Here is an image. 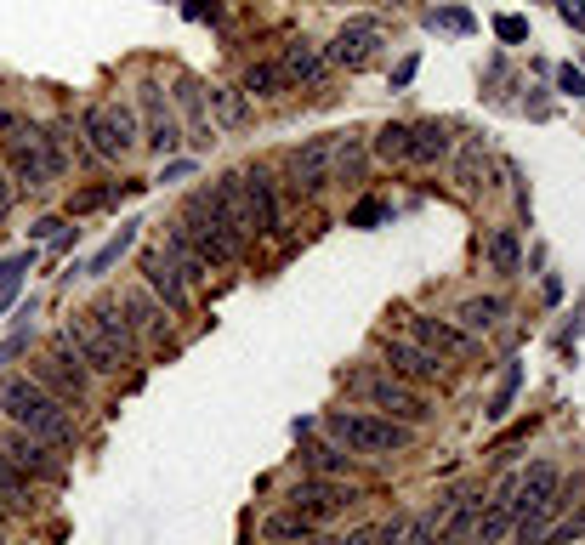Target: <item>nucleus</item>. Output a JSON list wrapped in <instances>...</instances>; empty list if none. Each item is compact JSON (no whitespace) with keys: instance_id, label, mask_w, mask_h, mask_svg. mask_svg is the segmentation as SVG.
I'll return each mask as SVG.
<instances>
[{"instance_id":"22","label":"nucleus","mask_w":585,"mask_h":545,"mask_svg":"<svg viewBox=\"0 0 585 545\" xmlns=\"http://www.w3.org/2000/svg\"><path fill=\"white\" fill-rule=\"evenodd\" d=\"M160 250H165V256H171V262H177V273H182V279L194 284V296H199V290H211V279H216L211 256H205V250H199L194 239H188V228H182L177 216L165 222V233H160Z\"/></svg>"},{"instance_id":"12","label":"nucleus","mask_w":585,"mask_h":545,"mask_svg":"<svg viewBox=\"0 0 585 545\" xmlns=\"http://www.w3.org/2000/svg\"><path fill=\"white\" fill-rule=\"evenodd\" d=\"M137 284H142V290H148L154 301H160L171 318H194V301H199L194 284L182 279L177 262H171L160 245H142V250H137Z\"/></svg>"},{"instance_id":"15","label":"nucleus","mask_w":585,"mask_h":545,"mask_svg":"<svg viewBox=\"0 0 585 545\" xmlns=\"http://www.w3.org/2000/svg\"><path fill=\"white\" fill-rule=\"evenodd\" d=\"M381 46H387L381 18H347L336 35L324 40V63H330V69L358 74V69H370V63H375V52H381Z\"/></svg>"},{"instance_id":"51","label":"nucleus","mask_w":585,"mask_h":545,"mask_svg":"<svg viewBox=\"0 0 585 545\" xmlns=\"http://www.w3.org/2000/svg\"><path fill=\"white\" fill-rule=\"evenodd\" d=\"M12 528H18V517H12L6 506H0V545H12Z\"/></svg>"},{"instance_id":"32","label":"nucleus","mask_w":585,"mask_h":545,"mask_svg":"<svg viewBox=\"0 0 585 545\" xmlns=\"http://www.w3.org/2000/svg\"><path fill=\"white\" fill-rule=\"evenodd\" d=\"M364 159H370V137L364 131H336V159H330V171L336 182H364Z\"/></svg>"},{"instance_id":"35","label":"nucleus","mask_w":585,"mask_h":545,"mask_svg":"<svg viewBox=\"0 0 585 545\" xmlns=\"http://www.w3.org/2000/svg\"><path fill=\"white\" fill-rule=\"evenodd\" d=\"M370 159L381 165H409V120H387L370 137Z\"/></svg>"},{"instance_id":"30","label":"nucleus","mask_w":585,"mask_h":545,"mask_svg":"<svg viewBox=\"0 0 585 545\" xmlns=\"http://www.w3.org/2000/svg\"><path fill=\"white\" fill-rule=\"evenodd\" d=\"M40 347V324H35V301H23L18 307V324H12V335L0 341V375L6 370H18L23 358Z\"/></svg>"},{"instance_id":"1","label":"nucleus","mask_w":585,"mask_h":545,"mask_svg":"<svg viewBox=\"0 0 585 545\" xmlns=\"http://www.w3.org/2000/svg\"><path fill=\"white\" fill-rule=\"evenodd\" d=\"M0 421L35 432V438H46L52 449H63V455H74L80 438H86V432H80V415H74L69 404H57L29 370H6L0 375Z\"/></svg>"},{"instance_id":"6","label":"nucleus","mask_w":585,"mask_h":545,"mask_svg":"<svg viewBox=\"0 0 585 545\" xmlns=\"http://www.w3.org/2000/svg\"><path fill=\"white\" fill-rule=\"evenodd\" d=\"M29 375H35L40 387L52 392L57 404H69L74 415L97 409V387H103V381H97V375H91L86 364H80V358H69L63 347H52L46 335H40V347L29 352Z\"/></svg>"},{"instance_id":"26","label":"nucleus","mask_w":585,"mask_h":545,"mask_svg":"<svg viewBox=\"0 0 585 545\" xmlns=\"http://www.w3.org/2000/svg\"><path fill=\"white\" fill-rule=\"evenodd\" d=\"M296 466H302V472H319V477H358V472H364V460H358V455H347V449H341V443H330V438L313 443V432L302 438Z\"/></svg>"},{"instance_id":"52","label":"nucleus","mask_w":585,"mask_h":545,"mask_svg":"<svg viewBox=\"0 0 585 545\" xmlns=\"http://www.w3.org/2000/svg\"><path fill=\"white\" fill-rule=\"evenodd\" d=\"M461 545H483V540H478V534H466V540H461Z\"/></svg>"},{"instance_id":"24","label":"nucleus","mask_w":585,"mask_h":545,"mask_svg":"<svg viewBox=\"0 0 585 545\" xmlns=\"http://www.w3.org/2000/svg\"><path fill=\"white\" fill-rule=\"evenodd\" d=\"M205 108H211V125L216 131H250L256 125V103H250L245 91H239V80H211L205 86Z\"/></svg>"},{"instance_id":"13","label":"nucleus","mask_w":585,"mask_h":545,"mask_svg":"<svg viewBox=\"0 0 585 545\" xmlns=\"http://www.w3.org/2000/svg\"><path fill=\"white\" fill-rule=\"evenodd\" d=\"M375 364H381L387 375H398V381H409V387H438V381H444V358L426 352L421 341H409L404 330L375 335Z\"/></svg>"},{"instance_id":"42","label":"nucleus","mask_w":585,"mask_h":545,"mask_svg":"<svg viewBox=\"0 0 585 545\" xmlns=\"http://www.w3.org/2000/svg\"><path fill=\"white\" fill-rule=\"evenodd\" d=\"M409 517H415V511H392L387 523H375V545H404V534H409Z\"/></svg>"},{"instance_id":"21","label":"nucleus","mask_w":585,"mask_h":545,"mask_svg":"<svg viewBox=\"0 0 585 545\" xmlns=\"http://www.w3.org/2000/svg\"><path fill=\"white\" fill-rule=\"evenodd\" d=\"M279 69L284 80H290V91H319L324 80H330V63H324V46L307 35H290L279 46Z\"/></svg>"},{"instance_id":"27","label":"nucleus","mask_w":585,"mask_h":545,"mask_svg":"<svg viewBox=\"0 0 585 545\" xmlns=\"http://www.w3.org/2000/svg\"><path fill=\"white\" fill-rule=\"evenodd\" d=\"M449 154H455V125L449 120L409 125V165H444Z\"/></svg>"},{"instance_id":"47","label":"nucleus","mask_w":585,"mask_h":545,"mask_svg":"<svg viewBox=\"0 0 585 545\" xmlns=\"http://www.w3.org/2000/svg\"><path fill=\"white\" fill-rule=\"evenodd\" d=\"M336 545H375V523H358L347 534H336Z\"/></svg>"},{"instance_id":"54","label":"nucleus","mask_w":585,"mask_h":545,"mask_svg":"<svg viewBox=\"0 0 585 545\" xmlns=\"http://www.w3.org/2000/svg\"><path fill=\"white\" fill-rule=\"evenodd\" d=\"M580 69H585V63H580Z\"/></svg>"},{"instance_id":"19","label":"nucleus","mask_w":585,"mask_h":545,"mask_svg":"<svg viewBox=\"0 0 585 545\" xmlns=\"http://www.w3.org/2000/svg\"><path fill=\"white\" fill-rule=\"evenodd\" d=\"M165 91H171V108H177V120H182V142L188 148H216V125H211V108H205V80L177 74Z\"/></svg>"},{"instance_id":"10","label":"nucleus","mask_w":585,"mask_h":545,"mask_svg":"<svg viewBox=\"0 0 585 545\" xmlns=\"http://www.w3.org/2000/svg\"><path fill=\"white\" fill-rule=\"evenodd\" d=\"M46 341H52V347H63L69 358H80V364H86V370L97 375V381H120V375L131 370L120 352H114V347L103 341V335H97V330L86 324V313H69L63 324H52V330H46Z\"/></svg>"},{"instance_id":"33","label":"nucleus","mask_w":585,"mask_h":545,"mask_svg":"<svg viewBox=\"0 0 585 545\" xmlns=\"http://www.w3.org/2000/svg\"><path fill=\"white\" fill-rule=\"evenodd\" d=\"M313 534H319V523H307L302 511H290V506L262 517V545H296V540H313Z\"/></svg>"},{"instance_id":"25","label":"nucleus","mask_w":585,"mask_h":545,"mask_svg":"<svg viewBox=\"0 0 585 545\" xmlns=\"http://www.w3.org/2000/svg\"><path fill=\"white\" fill-rule=\"evenodd\" d=\"M557 489H563V466H557V460H534L529 472H517L512 517H523V511H540Z\"/></svg>"},{"instance_id":"44","label":"nucleus","mask_w":585,"mask_h":545,"mask_svg":"<svg viewBox=\"0 0 585 545\" xmlns=\"http://www.w3.org/2000/svg\"><path fill=\"white\" fill-rule=\"evenodd\" d=\"M557 91H563V97H585V69H574V63H557Z\"/></svg>"},{"instance_id":"46","label":"nucleus","mask_w":585,"mask_h":545,"mask_svg":"<svg viewBox=\"0 0 585 545\" xmlns=\"http://www.w3.org/2000/svg\"><path fill=\"white\" fill-rule=\"evenodd\" d=\"M182 176H194V159H182V154H171L160 165V176H154V182H182Z\"/></svg>"},{"instance_id":"43","label":"nucleus","mask_w":585,"mask_h":545,"mask_svg":"<svg viewBox=\"0 0 585 545\" xmlns=\"http://www.w3.org/2000/svg\"><path fill=\"white\" fill-rule=\"evenodd\" d=\"M495 40H506V46H523V40H529V18H517V12H500V18H495Z\"/></svg>"},{"instance_id":"17","label":"nucleus","mask_w":585,"mask_h":545,"mask_svg":"<svg viewBox=\"0 0 585 545\" xmlns=\"http://www.w3.org/2000/svg\"><path fill=\"white\" fill-rule=\"evenodd\" d=\"M239 188L256 216V239H284V182L273 165H239Z\"/></svg>"},{"instance_id":"8","label":"nucleus","mask_w":585,"mask_h":545,"mask_svg":"<svg viewBox=\"0 0 585 545\" xmlns=\"http://www.w3.org/2000/svg\"><path fill=\"white\" fill-rule=\"evenodd\" d=\"M131 103H137V120H142V154H154V159L182 154V120H177V108H171L165 80L142 74L137 86H131Z\"/></svg>"},{"instance_id":"4","label":"nucleus","mask_w":585,"mask_h":545,"mask_svg":"<svg viewBox=\"0 0 585 545\" xmlns=\"http://www.w3.org/2000/svg\"><path fill=\"white\" fill-rule=\"evenodd\" d=\"M177 222L188 228V239H194L205 256H211V267L222 273V267H239L250 256V239L228 222V211H222V199H216V188L205 182V188H194V194L182 199Z\"/></svg>"},{"instance_id":"40","label":"nucleus","mask_w":585,"mask_h":545,"mask_svg":"<svg viewBox=\"0 0 585 545\" xmlns=\"http://www.w3.org/2000/svg\"><path fill=\"white\" fill-rule=\"evenodd\" d=\"M387 216H392V205H387V199H358V205H353V211H347V228H381V222H387Z\"/></svg>"},{"instance_id":"29","label":"nucleus","mask_w":585,"mask_h":545,"mask_svg":"<svg viewBox=\"0 0 585 545\" xmlns=\"http://www.w3.org/2000/svg\"><path fill=\"white\" fill-rule=\"evenodd\" d=\"M483 256H489V267H495L500 279H523V228H489V239H483Z\"/></svg>"},{"instance_id":"34","label":"nucleus","mask_w":585,"mask_h":545,"mask_svg":"<svg viewBox=\"0 0 585 545\" xmlns=\"http://www.w3.org/2000/svg\"><path fill=\"white\" fill-rule=\"evenodd\" d=\"M506 318V296H466L461 307H455V324H461L466 335H489Z\"/></svg>"},{"instance_id":"39","label":"nucleus","mask_w":585,"mask_h":545,"mask_svg":"<svg viewBox=\"0 0 585 545\" xmlns=\"http://www.w3.org/2000/svg\"><path fill=\"white\" fill-rule=\"evenodd\" d=\"M426 23H432V29H449V35H472V29H478V18H472L466 6H438V12H426Z\"/></svg>"},{"instance_id":"3","label":"nucleus","mask_w":585,"mask_h":545,"mask_svg":"<svg viewBox=\"0 0 585 545\" xmlns=\"http://www.w3.org/2000/svg\"><path fill=\"white\" fill-rule=\"evenodd\" d=\"M319 432L330 443H341L347 455L370 460V455H404V449H415V426L404 421H387V415H375V409H324L319 415Z\"/></svg>"},{"instance_id":"53","label":"nucleus","mask_w":585,"mask_h":545,"mask_svg":"<svg viewBox=\"0 0 585 545\" xmlns=\"http://www.w3.org/2000/svg\"><path fill=\"white\" fill-rule=\"evenodd\" d=\"M574 545H585V540H574Z\"/></svg>"},{"instance_id":"38","label":"nucleus","mask_w":585,"mask_h":545,"mask_svg":"<svg viewBox=\"0 0 585 545\" xmlns=\"http://www.w3.org/2000/svg\"><path fill=\"white\" fill-rule=\"evenodd\" d=\"M574 540H585V506H580V511L568 506L563 517H557V523H551L534 545H574Z\"/></svg>"},{"instance_id":"37","label":"nucleus","mask_w":585,"mask_h":545,"mask_svg":"<svg viewBox=\"0 0 585 545\" xmlns=\"http://www.w3.org/2000/svg\"><path fill=\"white\" fill-rule=\"evenodd\" d=\"M517 387H523V364H517V358H506V370H500V387H495V398H489V421H506V415H512Z\"/></svg>"},{"instance_id":"11","label":"nucleus","mask_w":585,"mask_h":545,"mask_svg":"<svg viewBox=\"0 0 585 545\" xmlns=\"http://www.w3.org/2000/svg\"><path fill=\"white\" fill-rule=\"evenodd\" d=\"M0 171L12 176L18 199H29V205L57 199V182H52V171H46V159H40L35 137H29V125H23L18 137H0Z\"/></svg>"},{"instance_id":"50","label":"nucleus","mask_w":585,"mask_h":545,"mask_svg":"<svg viewBox=\"0 0 585 545\" xmlns=\"http://www.w3.org/2000/svg\"><path fill=\"white\" fill-rule=\"evenodd\" d=\"M415 69H421V57H404V63L392 69V91H404L409 80H415Z\"/></svg>"},{"instance_id":"45","label":"nucleus","mask_w":585,"mask_h":545,"mask_svg":"<svg viewBox=\"0 0 585 545\" xmlns=\"http://www.w3.org/2000/svg\"><path fill=\"white\" fill-rule=\"evenodd\" d=\"M18 205H23V199H18V188H12V176L0 171V228H6L12 216H18Z\"/></svg>"},{"instance_id":"31","label":"nucleus","mask_w":585,"mask_h":545,"mask_svg":"<svg viewBox=\"0 0 585 545\" xmlns=\"http://www.w3.org/2000/svg\"><path fill=\"white\" fill-rule=\"evenodd\" d=\"M137 239H142V222H137V216H125V222H120V233H114V239H108V245H103V250H97V256L86 262V279H91V284H103L108 273L120 267V256H125V250H137Z\"/></svg>"},{"instance_id":"49","label":"nucleus","mask_w":585,"mask_h":545,"mask_svg":"<svg viewBox=\"0 0 585 545\" xmlns=\"http://www.w3.org/2000/svg\"><path fill=\"white\" fill-rule=\"evenodd\" d=\"M23 125H29V114H18V108H0V137H18Z\"/></svg>"},{"instance_id":"18","label":"nucleus","mask_w":585,"mask_h":545,"mask_svg":"<svg viewBox=\"0 0 585 545\" xmlns=\"http://www.w3.org/2000/svg\"><path fill=\"white\" fill-rule=\"evenodd\" d=\"M120 301H125V313H131V324H137L142 352H177V318L165 313L160 301L142 290V284H125Z\"/></svg>"},{"instance_id":"28","label":"nucleus","mask_w":585,"mask_h":545,"mask_svg":"<svg viewBox=\"0 0 585 545\" xmlns=\"http://www.w3.org/2000/svg\"><path fill=\"white\" fill-rule=\"evenodd\" d=\"M239 91H245L250 103H279V97H290V80H284L279 57H250L245 74H239Z\"/></svg>"},{"instance_id":"7","label":"nucleus","mask_w":585,"mask_h":545,"mask_svg":"<svg viewBox=\"0 0 585 545\" xmlns=\"http://www.w3.org/2000/svg\"><path fill=\"white\" fill-rule=\"evenodd\" d=\"M330 159H336V131H324V137H307L302 148H290L279 159V182L290 199H302V205H319L330 188H336V171H330Z\"/></svg>"},{"instance_id":"16","label":"nucleus","mask_w":585,"mask_h":545,"mask_svg":"<svg viewBox=\"0 0 585 545\" xmlns=\"http://www.w3.org/2000/svg\"><path fill=\"white\" fill-rule=\"evenodd\" d=\"M80 313H86V324L103 335L114 352H120L125 364H142V358H148L142 341H137V324H131V313H125V301H120V290H97L91 307H80Z\"/></svg>"},{"instance_id":"23","label":"nucleus","mask_w":585,"mask_h":545,"mask_svg":"<svg viewBox=\"0 0 585 545\" xmlns=\"http://www.w3.org/2000/svg\"><path fill=\"white\" fill-rule=\"evenodd\" d=\"M40 494H46V489H40L35 477H29L18 460L0 449V506L12 511L18 523H29V517H40Z\"/></svg>"},{"instance_id":"5","label":"nucleus","mask_w":585,"mask_h":545,"mask_svg":"<svg viewBox=\"0 0 585 545\" xmlns=\"http://www.w3.org/2000/svg\"><path fill=\"white\" fill-rule=\"evenodd\" d=\"M341 387H347V398H358V409H375V415L404 421V426H415V432L432 421L426 392L409 387V381H398V375H387L381 364H358V370H347L341 375Z\"/></svg>"},{"instance_id":"2","label":"nucleus","mask_w":585,"mask_h":545,"mask_svg":"<svg viewBox=\"0 0 585 545\" xmlns=\"http://www.w3.org/2000/svg\"><path fill=\"white\" fill-rule=\"evenodd\" d=\"M74 131H80V142H86V154L97 165H125V159L142 154V120L131 97H91V103H80Z\"/></svg>"},{"instance_id":"14","label":"nucleus","mask_w":585,"mask_h":545,"mask_svg":"<svg viewBox=\"0 0 585 545\" xmlns=\"http://www.w3.org/2000/svg\"><path fill=\"white\" fill-rule=\"evenodd\" d=\"M0 449L18 460V466L35 477L40 489H63V483H69V455H63V449H52L46 438H35V432H23V426L0 421Z\"/></svg>"},{"instance_id":"20","label":"nucleus","mask_w":585,"mask_h":545,"mask_svg":"<svg viewBox=\"0 0 585 545\" xmlns=\"http://www.w3.org/2000/svg\"><path fill=\"white\" fill-rule=\"evenodd\" d=\"M404 335L421 341L426 352H438V358H466V352H478V335H466L455 318H438V313H404Z\"/></svg>"},{"instance_id":"41","label":"nucleus","mask_w":585,"mask_h":545,"mask_svg":"<svg viewBox=\"0 0 585 545\" xmlns=\"http://www.w3.org/2000/svg\"><path fill=\"white\" fill-rule=\"evenodd\" d=\"M63 228H69V216H57V211L35 216V222H29V245H52V239H57Z\"/></svg>"},{"instance_id":"36","label":"nucleus","mask_w":585,"mask_h":545,"mask_svg":"<svg viewBox=\"0 0 585 545\" xmlns=\"http://www.w3.org/2000/svg\"><path fill=\"white\" fill-rule=\"evenodd\" d=\"M461 154H455V182L461 188H483V176H489V154H483V137H466L455 142Z\"/></svg>"},{"instance_id":"48","label":"nucleus","mask_w":585,"mask_h":545,"mask_svg":"<svg viewBox=\"0 0 585 545\" xmlns=\"http://www.w3.org/2000/svg\"><path fill=\"white\" fill-rule=\"evenodd\" d=\"M557 12H563L568 29H580V35H585V6H580V0H557Z\"/></svg>"},{"instance_id":"9","label":"nucleus","mask_w":585,"mask_h":545,"mask_svg":"<svg viewBox=\"0 0 585 545\" xmlns=\"http://www.w3.org/2000/svg\"><path fill=\"white\" fill-rule=\"evenodd\" d=\"M290 511H302L307 523H336L347 506H358L364 500V489L358 483H347V477H319V472H302V477H290L284 483V494H279Z\"/></svg>"}]
</instances>
